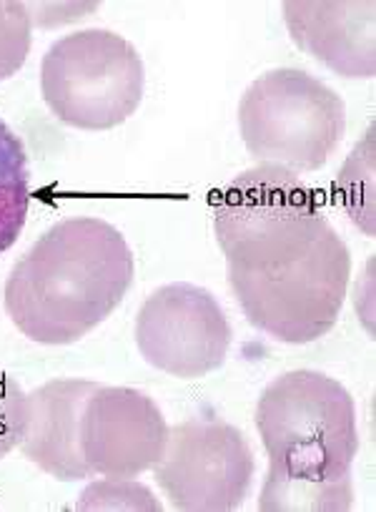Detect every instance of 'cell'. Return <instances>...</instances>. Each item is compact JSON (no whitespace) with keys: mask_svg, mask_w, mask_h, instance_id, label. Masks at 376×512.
Instances as JSON below:
<instances>
[{"mask_svg":"<svg viewBox=\"0 0 376 512\" xmlns=\"http://www.w3.org/2000/svg\"><path fill=\"white\" fill-rule=\"evenodd\" d=\"M31 11L26 3L0 0V83L16 76L31 53Z\"/></svg>","mask_w":376,"mask_h":512,"instance_id":"16","label":"cell"},{"mask_svg":"<svg viewBox=\"0 0 376 512\" xmlns=\"http://www.w3.org/2000/svg\"><path fill=\"white\" fill-rule=\"evenodd\" d=\"M256 430L269 455L266 477L349 480L361 445L354 397L314 369L281 374L261 392Z\"/></svg>","mask_w":376,"mask_h":512,"instance_id":"3","label":"cell"},{"mask_svg":"<svg viewBox=\"0 0 376 512\" xmlns=\"http://www.w3.org/2000/svg\"><path fill=\"white\" fill-rule=\"evenodd\" d=\"M98 382L51 379L28 395V420L21 450L46 475L63 482L93 477L81 450V420Z\"/></svg>","mask_w":376,"mask_h":512,"instance_id":"11","label":"cell"},{"mask_svg":"<svg viewBox=\"0 0 376 512\" xmlns=\"http://www.w3.org/2000/svg\"><path fill=\"white\" fill-rule=\"evenodd\" d=\"M284 21L296 46L344 78H374L376 6L364 3H284Z\"/></svg>","mask_w":376,"mask_h":512,"instance_id":"10","label":"cell"},{"mask_svg":"<svg viewBox=\"0 0 376 512\" xmlns=\"http://www.w3.org/2000/svg\"><path fill=\"white\" fill-rule=\"evenodd\" d=\"M354 485L349 480H304V477H266L259 510L264 512H349Z\"/></svg>","mask_w":376,"mask_h":512,"instance_id":"13","label":"cell"},{"mask_svg":"<svg viewBox=\"0 0 376 512\" xmlns=\"http://www.w3.org/2000/svg\"><path fill=\"white\" fill-rule=\"evenodd\" d=\"M256 462L249 440L229 422L194 417L168 427L153 477L183 512H231L244 505Z\"/></svg>","mask_w":376,"mask_h":512,"instance_id":"6","label":"cell"},{"mask_svg":"<svg viewBox=\"0 0 376 512\" xmlns=\"http://www.w3.org/2000/svg\"><path fill=\"white\" fill-rule=\"evenodd\" d=\"M126 236L96 216H71L46 231L8 274L3 304L18 332L63 347L106 322L133 284Z\"/></svg>","mask_w":376,"mask_h":512,"instance_id":"1","label":"cell"},{"mask_svg":"<svg viewBox=\"0 0 376 512\" xmlns=\"http://www.w3.org/2000/svg\"><path fill=\"white\" fill-rule=\"evenodd\" d=\"M374 126H369L364 139L356 144L346 164L341 166L339 199L349 219L364 231L366 236L376 234V209H374Z\"/></svg>","mask_w":376,"mask_h":512,"instance_id":"14","label":"cell"},{"mask_svg":"<svg viewBox=\"0 0 376 512\" xmlns=\"http://www.w3.org/2000/svg\"><path fill=\"white\" fill-rule=\"evenodd\" d=\"M246 151L259 164L316 171L339 149L346 106L336 91L299 68H274L256 78L239 103Z\"/></svg>","mask_w":376,"mask_h":512,"instance_id":"4","label":"cell"},{"mask_svg":"<svg viewBox=\"0 0 376 512\" xmlns=\"http://www.w3.org/2000/svg\"><path fill=\"white\" fill-rule=\"evenodd\" d=\"M76 510L98 512V510H148L156 512L161 505L156 502L153 492L146 485L136 482L133 477H103L91 482L78 497Z\"/></svg>","mask_w":376,"mask_h":512,"instance_id":"15","label":"cell"},{"mask_svg":"<svg viewBox=\"0 0 376 512\" xmlns=\"http://www.w3.org/2000/svg\"><path fill=\"white\" fill-rule=\"evenodd\" d=\"M168 425L156 402L133 387L98 384L81 420V450L93 475L138 477L163 455Z\"/></svg>","mask_w":376,"mask_h":512,"instance_id":"8","label":"cell"},{"mask_svg":"<svg viewBox=\"0 0 376 512\" xmlns=\"http://www.w3.org/2000/svg\"><path fill=\"white\" fill-rule=\"evenodd\" d=\"M231 292L251 327L284 344H309L339 322L351 254L324 219L226 256Z\"/></svg>","mask_w":376,"mask_h":512,"instance_id":"2","label":"cell"},{"mask_svg":"<svg viewBox=\"0 0 376 512\" xmlns=\"http://www.w3.org/2000/svg\"><path fill=\"white\" fill-rule=\"evenodd\" d=\"M146 68L136 48L103 28L53 43L41 63L43 101L58 121L81 131H108L136 113Z\"/></svg>","mask_w":376,"mask_h":512,"instance_id":"5","label":"cell"},{"mask_svg":"<svg viewBox=\"0 0 376 512\" xmlns=\"http://www.w3.org/2000/svg\"><path fill=\"white\" fill-rule=\"evenodd\" d=\"M231 324L214 294L188 282L166 284L136 314V347L151 367L199 379L229 357Z\"/></svg>","mask_w":376,"mask_h":512,"instance_id":"7","label":"cell"},{"mask_svg":"<svg viewBox=\"0 0 376 512\" xmlns=\"http://www.w3.org/2000/svg\"><path fill=\"white\" fill-rule=\"evenodd\" d=\"M31 171L23 141L0 121V254L11 249L26 226Z\"/></svg>","mask_w":376,"mask_h":512,"instance_id":"12","label":"cell"},{"mask_svg":"<svg viewBox=\"0 0 376 512\" xmlns=\"http://www.w3.org/2000/svg\"><path fill=\"white\" fill-rule=\"evenodd\" d=\"M28 420V392L0 369V460L21 447Z\"/></svg>","mask_w":376,"mask_h":512,"instance_id":"17","label":"cell"},{"mask_svg":"<svg viewBox=\"0 0 376 512\" xmlns=\"http://www.w3.org/2000/svg\"><path fill=\"white\" fill-rule=\"evenodd\" d=\"M311 214H319L316 196L294 171L259 164L236 176L216 199V241L226 251Z\"/></svg>","mask_w":376,"mask_h":512,"instance_id":"9","label":"cell"}]
</instances>
